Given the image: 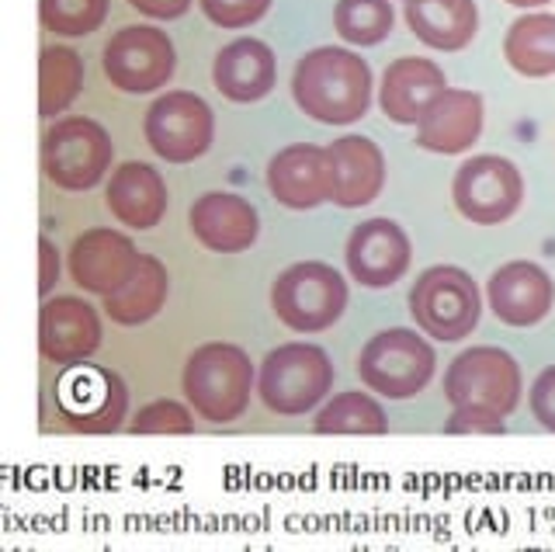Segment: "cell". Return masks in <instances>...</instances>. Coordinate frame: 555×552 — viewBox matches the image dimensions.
<instances>
[{
	"label": "cell",
	"instance_id": "obj_31",
	"mask_svg": "<svg viewBox=\"0 0 555 552\" xmlns=\"http://www.w3.org/2000/svg\"><path fill=\"white\" fill-rule=\"evenodd\" d=\"M191 403H178V400H153L146 407L135 410L132 418V435H195V418H191Z\"/></svg>",
	"mask_w": 555,
	"mask_h": 552
},
{
	"label": "cell",
	"instance_id": "obj_15",
	"mask_svg": "<svg viewBox=\"0 0 555 552\" xmlns=\"http://www.w3.org/2000/svg\"><path fill=\"white\" fill-rule=\"evenodd\" d=\"M486 126V105L479 91L444 88L416 118V146L441 157H459L473 150Z\"/></svg>",
	"mask_w": 555,
	"mask_h": 552
},
{
	"label": "cell",
	"instance_id": "obj_1",
	"mask_svg": "<svg viewBox=\"0 0 555 552\" xmlns=\"http://www.w3.org/2000/svg\"><path fill=\"white\" fill-rule=\"evenodd\" d=\"M292 98L302 115L323 126L361 123L372 108V66L344 46H320L292 70Z\"/></svg>",
	"mask_w": 555,
	"mask_h": 552
},
{
	"label": "cell",
	"instance_id": "obj_37",
	"mask_svg": "<svg viewBox=\"0 0 555 552\" xmlns=\"http://www.w3.org/2000/svg\"><path fill=\"white\" fill-rule=\"evenodd\" d=\"M503 4L520 8V11H534V8H545V4H552V0H503Z\"/></svg>",
	"mask_w": 555,
	"mask_h": 552
},
{
	"label": "cell",
	"instance_id": "obj_4",
	"mask_svg": "<svg viewBox=\"0 0 555 552\" xmlns=\"http://www.w3.org/2000/svg\"><path fill=\"white\" fill-rule=\"evenodd\" d=\"M410 317L416 331L441 344L465 341L479 326L482 292L459 265H434L410 288Z\"/></svg>",
	"mask_w": 555,
	"mask_h": 552
},
{
	"label": "cell",
	"instance_id": "obj_9",
	"mask_svg": "<svg viewBox=\"0 0 555 552\" xmlns=\"http://www.w3.org/2000/svg\"><path fill=\"white\" fill-rule=\"evenodd\" d=\"M143 136L164 164H191L216 140V115L195 91H164L143 118Z\"/></svg>",
	"mask_w": 555,
	"mask_h": 552
},
{
	"label": "cell",
	"instance_id": "obj_12",
	"mask_svg": "<svg viewBox=\"0 0 555 552\" xmlns=\"http://www.w3.org/2000/svg\"><path fill=\"white\" fill-rule=\"evenodd\" d=\"M101 313L80 296H46L39 309V355L60 369H77L101 348Z\"/></svg>",
	"mask_w": 555,
	"mask_h": 552
},
{
	"label": "cell",
	"instance_id": "obj_28",
	"mask_svg": "<svg viewBox=\"0 0 555 552\" xmlns=\"http://www.w3.org/2000/svg\"><path fill=\"white\" fill-rule=\"evenodd\" d=\"M83 91V60L69 46H46L39 53V115L66 112Z\"/></svg>",
	"mask_w": 555,
	"mask_h": 552
},
{
	"label": "cell",
	"instance_id": "obj_21",
	"mask_svg": "<svg viewBox=\"0 0 555 552\" xmlns=\"http://www.w3.org/2000/svg\"><path fill=\"white\" fill-rule=\"evenodd\" d=\"M448 88L444 70L427 56H399L378 84V108L396 126H416L421 112Z\"/></svg>",
	"mask_w": 555,
	"mask_h": 552
},
{
	"label": "cell",
	"instance_id": "obj_20",
	"mask_svg": "<svg viewBox=\"0 0 555 552\" xmlns=\"http://www.w3.org/2000/svg\"><path fill=\"white\" fill-rule=\"evenodd\" d=\"M278 80V56L268 42L260 39H233L222 46L212 60V84L225 101L250 105L274 91Z\"/></svg>",
	"mask_w": 555,
	"mask_h": 552
},
{
	"label": "cell",
	"instance_id": "obj_26",
	"mask_svg": "<svg viewBox=\"0 0 555 552\" xmlns=\"http://www.w3.org/2000/svg\"><path fill=\"white\" fill-rule=\"evenodd\" d=\"M503 60L528 80L555 77V14L528 11L514 18L503 36Z\"/></svg>",
	"mask_w": 555,
	"mask_h": 552
},
{
	"label": "cell",
	"instance_id": "obj_7",
	"mask_svg": "<svg viewBox=\"0 0 555 552\" xmlns=\"http://www.w3.org/2000/svg\"><path fill=\"white\" fill-rule=\"evenodd\" d=\"M347 282L337 268L326 261H299L285 268L271 285L274 317L295 334H320L330 331L347 309Z\"/></svg>",
	"mask_w": 555,
	"mask_h": 552
},
{
	"label": "cell",
	"instance_id": "obj_33",
	"mask_svg": "<svg viewBox=\"0 0 555 552\" xmlns=\"http://www.w3.org/2000/svg\"><path fill=\"white\" fill-rule=\"evenodd\" d=\"M507 418L482 407H451V418L444 421V435H503Z\"/></svg>",
	"mask_w": 555,
	"mask_h": 552
},
{
	"label": "cell",
	"instance_id": "obj_11",
	"mask_svg": "<svg viewBox=\"0 0 555 552\" xmlns=\"http://www.w3.org/2000/svg\"><path fill=\"white\" fill-rule=\"evenodd\" d=\"M104 77L112 88L126 94H153L170 84L178 53L164 28L156 25H129L118 28L104 46Z\"/></svg>",
	"mask_w": 555,
	"mask_h": 552
},
{
	"label": "cell",
	"instance_id": "obj_24",
	"mask_svg": "<svg viewBox=\"0 0 555 552\" xmlns=\"http://www.w3.org/2000/svg\"><path fill=\"white\" fill-rule=\"evenodd\" d=\"M403 18L434 53H462L479 31L476 0H406Z\"/></svg>",
	"mask_w": 555,
	"mask_h": 552
},
{
	"label": "cell",
	"instance_id": "obj_13",
	"mask_svg": "<svg viewBox=\"0 0 555 552\" xmlns=\"http://www.w3.org/2000/svg\"><path fill=\"white\" fill-rule=\"evenodd\" d=\"M344 261L347 274L364 285V288H389L399 279H406L410 261H413V247L410 236L399 222L375 216L364 219L351 230L344 247Z\"/></svg>",
	"mask_w": 555,
	"mask_h": 552
},
{
	"label": "cell",
	"instance_id": "obj_29",
	"mask_svg": "<svg viewBox=\"0 0 555 552\" xmlns=\"http://www.w3.org/2000/svg\"><path fill=\"white\" fill-rule=\"evenodd\" d=\"M396 11L389 0H337L334 28L347 46L369 49L392 36Z\"/></svg>",
	"mask_w": 555,
	"mask_h": 552
},
{
	"label": "cell",
	"instance_id": "obj_22",
	"mask_svg": "<svg viewBox=\"0 0 555 552\" xmlns=\"http://www.w3.org/2000/svg\"><path fill=\"white\" fill-rule=\"evenodd\" d=\"M104 205L115 216V222L129 230H153L164 222L167 213V184L156 167L143 161H129L112 170Z\"/></svg>",
	"mask_w": 555,
	"mask_h": 552
},
{
	"label": "cell",
	"instance_id": "obj_6",
	"mask_svg": "<svg viewBox=\"0 0 555 552\" xmlns=\"http://www.w3.org/2000/svg\"><path fill=\"white\" fill-rule=\"evenodd\" d=\"M115 157L108 129L87 115H66L42 136V170L46 178L69 195L91 192L104 181Z\"/></svg>",
	"mask_w": 555,
	"mask_h": 552
},
{
	"label": "cell",
	"instance_id": "obj_32",
	"mask_svg": "<svg viewBox=\"0 0 555 552\" xmlns=\"http://www.w3.org/2000/svg\"><path fill=\"white\" fill-rule=\"evenodd\" d=\"M198 8L216 28L240 31V28H250L264 18L271 0H198Z\"/></svg>",
	"mask_w": 555,
	"mask_h": 552
},
{
	"label": "cell",
	"instance_id": "obj_18",
	"mask_svg": "<svg viewBox=\"0 0 555 552\" xmlns=\"http://www.w3.org/2000/svg\"><path fill=\"white\" fill-rule=\"evenodd\" d=\"M139 261V251L129 240V233L112 230V227H94L83 230L74 247H69L66 268L83 292L91 296H108L121 282L129 279Z\"/></svg>",
	"mask_w": 555,
	"mask_h": 552
},
{
	"label": "cell",
	"instance_id": "obj_5",
	"mask_svg": "<svg viewBox=\"0 0 555 552\" xmlns=\"http://www.w3.org/2000/svg\"><path fill=\"white\" fill-rule=\"evenodd\" d=\"M438 372V351L410 326H389L369 337L358 355V375L364 389H372L386 400H410L424 393Z\"/></svg>",
	"mask_w": 555,
	"mask_h": 552
},
{
	"label": "cell",
	"instance_id": "obj_14",
	"mask_svg": "<svg viewBox=\"0 0 555 552\" xmlns=\"http://www.w3.org/2000/svg\"><path fill=\"white\" fill-rule=\"evenodd\" d=\"M486 306L493 309L500 323L514 331L538 326L555 306L552 274L534 261H507L500 265L486 282Z\"/></svg>",
	"mask_w": 555,
	"mask_h": 552
},
{
	"label": "cell",
	"instance_id": "obj_17",
	"mask_svg": "<svg viewBox=\"0 0 555 552\" xmlns=\"http://www.w3.org/2000/svg\"><path fill=\"white\" fill-rule=\"evenodd\" d=\"M66 386L77 389L74 400H60V413L66 427L80 435H112L129 418V386L126 378L101 365H77V375L63 378Z\"/></svg>",
	"mask_w": 555,
	"mask_h": 552
},
{
	"label": "cell",
	"instance_id": "obj_25",
	"mask_svg": "<svg viewBox=\"0 0 555 552\" xmlns=\"http://www.w3.org/2000/svg\"><path fill=\"white\" fill-rule=\"evenodd\" d=\"M167 292H170V279H167L164 261L139 251V261H135L129 279L101 299H104V313H108L112 323L139 326V323H146L160 313L164 303H167Z\"/></svg>",
	"mask_w": 555,
	"mask_h": 552
},
{
	"label": "cell",
	"instance_id": "obj_16",
	"mask_svg": "<svg viewBox=\"0 0 555 552\" xmlns=\"http://www.w3.org/2000/svg\"><path fill=\"white\" fill-rule=\"evenodd\" d=\"M268 192L285 209H317L334 202V161L320 143H292L268 164Z\"/></svg>",
	"mask_w": 555,
	"mask_h": 552
},
{
	"label": "cell",
	"instance_id": "obj_2",
	"mask_svg": "<svg viewBox=\"0 0 555 552\" xmlns=\"http://www.w3.org/2000/svg\"><path fill=\"white\" fill-rule=\"evenodd\" d=\"M184 400L208 424H233L250 407L257 389L250 355L230 341H208L191 351L181 372Z\"/></svg>",
	"mask_w": 555,
	"mask_h": 552
},
{
	"label": "cell",
	"instance_id": "obj_30",
	"mask_svg": "<svg viewBox=\"0 0 555 552\" xmlns=\"http://www.w3.org/2000/svg\"><path fill=\"white\" fill-rule=\"evenodd\" d=\"M112 0H39L42 28L66 39H80L108 22Z\"/></svg>",
	"mask_w": 555,
	"mask_h": 552
},
{
	"label": "cell",
	"instance_id": "obj_35",
	"mask_svg": "<svg viewBox=\"0 0 555 552\" xmlns=\"http://www.w3.org/2000/svg\"><path fill=\"white\" fill-rule=\"evenodd\" d=\"M60 282V251L49 236H39V296H52V285Z\"/></svg>",
	"mask_w": 555,
	"mask_h": 552
},
{
	"label": "cell",
	"instance_id": "obj_23",
	"mask_svg": "<svg viewBox=\"0 0 555 552\" xmlns=\"http://www.w3.org/2000/svg\"><path fill=\"white\" fill-rule=\"evenodd\" d=\"M334 161V202L340 209H361L386 188V153L369 136H340L326 146Z\"/></svg>",
	"mask_w": 555,
	"mask_h": 552
},
{
	"label": "cell",
	"instance_id": "obj_34",
	"mask_svg": "<svg viewBox=\"0 0 555 552\" xmlns=\"http://www.w3.org/2000/svg\"><path fill=\"white\" fill-rule=\"evenodd\" d=\"M528 407L538 427H545L548 435H555V365L534 375V383L528 389Z\"/></svg>",
	"mask_w": 555,
	"mask_h": 552
},
{
	"label": "cell",
	"instance_id": "obj_27",
	"mask_svg": "<svg viewBox=\"0 0 555 552\" xmlns=\"http://www.w3.org/2000/svg\"><path fill=\"white\" fill-rule=\"evenodd\" d=\"M317 435H386L389 413L372 393L364 389H344L317 410L312 418Z\"/></svg>",
	"mask_w": 555,
	"mask_h": 552
},
{
	"label": "cell",
	"instance_id": "obj_10",
	"mask_svg": "<svg viewBox=\"0 0 555 552\" xmlns=\"http://www.w3.org/2000/svg\"><path fill=\"white\" fill-rule=\"evenodd\" d=\"M451 198L468 222L500 227V222L514 219L520 202H525V178H520V167L514 161L496 157V153H479L455 170Z\"/></svg>",
	"mask_w": 555,
	"mask_h": 552
},
{
	"label": "cell",
	"instance_id": "obj_8",
	"mask_svg": "<svg viewBox=\"0 0 555 552\" xmlns=\"http://www.w3.org/2000/svg\"><path fill=\"white\" fill-rule=\"evenodd\" d=\"M444 400L451 407H482L500 418H511L520 403L525 375L511 351L493 348V344H476L451 358L444 369Z\"/></svg>",
	"mask_w": 555,
	"mask_h": 552
},
{
	"label": "cell",
	"instance_id": "obj_36",
	"mask_svg": "<svg viewBox=\"0 0 555 552\" xmlns=\"http://www.w3.org/2000/svg\"><path fill=\"white\" fill-rule=\"evenodd\" d=\"M129 4L153 22H178L191 11V0H129Z\"/></svg>",
	"mask_w": 555,
	"mask_h": 552
},
{
	"label": "cell",
	"instance_id": "obj_3",
	"mask_svg": "<svg viewBox=\"0 0 555 552\" xmlns=\"http://www.w3.org/2000/svg\"><path fill=\"white\" fill-rule=\"evenodd\" d=\"M334 389V361L320 344H278L257 369V396L278 418H302Z\"/></svg>",
	"mask_w": 555,
	"mask_h": 552
},
{
	"label": "cell",
	"instance_id": "obj_19",
	"mask_svg": "<svg viewBox=\"0 0 555 552\" xmlns=\"http://www.w3.org/2000/svg\"><path fill=\"white\" fill-rule=\"evenodd\" d=\"M191 233L212 254H243L260 233V216L254 205L233 192H205L191 202Z\"/></svg>",
	"mask_w": 555,
	"mask_h": 552
}]
</instances>
